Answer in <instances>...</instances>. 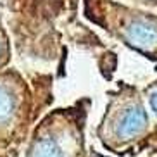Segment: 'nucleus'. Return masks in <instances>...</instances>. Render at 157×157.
Wrapping results in <instances>:
<instances>
[{
    "label": "nucleus",
    "mask_w": 157,
    "mask_h": 157,
    "mask_svg": "<svg viewBox=\"0 0 157 157\" xmlns=\"http://www.w3.org/2000/svg\"><path fill=\"white\" fill-rule=\"evenodd\" d=\"M128 40L142 50H152L157 47V28L147 21H135L128 26Z\"/></svg>",
    "instance_id": "nucleus-1"
},
{
    "label": "nucleus",
    "mask_w": 157,
    "mask_h": 157,
    "mask_svg": "<svg viewBox=\"0 0 157 157\" xmlns=\"http://www.w3.org/2000/svg\"><path fill=\"white\" fill-rule=\"evenodd\" d=\"M147 124V114L142 107H131L123 114V117L117 123V135L121 138H129L140 133Z\"/></svg>",
    "instance_id": "nucleus-2"
},
{
    "label": "nucleus",
    "mask_w": 157,
    "mask_h": 157,
    "mask_svg": "<svg viewBox=\"0 0 157 157\" xmlns=\"http://www.w3.org/2000/svg\"><path fill=\"white\" fill-rule=\"evenodd\" d=\"M31 157H64V152L60 150V147L54 140L43 138L40 142H36V145L31 152Z\"/></svg>",
    "instance_id": "nucleus-3"
},
{
    "label": "nucleus",
    "mask_w": 157,
    "mask_h": 157,
    "mask_svg": "<svg viewBox=\"0 0 157 157\" xmlns=\"http://www.w3.org/2000/svg\"><path fill=\"white\" fill-rule=\"evenodd\" d=\"M14 111V97L5 86H0V123L7 121Z\"/></svg>",
    "instance_id": "nucleus-4"
},
{
    "label": "nucleus",
    "mask_w": 157,
    "mask_h": 157,
    "mask_svg": "<svg viewBox=\"0 0 157 157\" xmlns=\"http://www.w3.org/2000/svg\"><path fill=\"white\" fill-rule=\"evenodd\" d=\"M150 107H152V111L157 114V92L152 93V97H150Z\"/></svg>",
    "instance_id": "nucleus-5"
}]
</instances>
